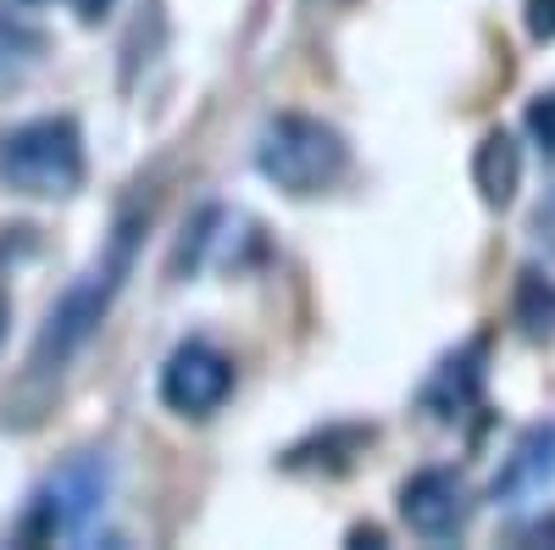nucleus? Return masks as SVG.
<instances>
[{"instance_id": "16", "label": "nucleus", "mask_w": 555, "mask_h": 550, "mask_svg": "<svg viewBox=\"0 0 555 550\" xmlns=\"http://www.w3.org/2000/svg\"><path fill=\"white\" fill-rule=\"evenodd\" d=\"M7 317H12V306H7V295H0V340H7Z\"/></svg>"}, {"instance_id": "17", "label": "nucleus", "mask_w": 555, "mask_h": 550, "mask_svg": "<svg viewBox=\"0 0 555 550\" xmlns=\"http://www.w3.org/2000/svg\"><path fill=\"white\" fill-rule=\"evenodd\" d=\"M539 217H555V190H550V201H544V212Z\"/></svg>"}, {"instance_id": "5", "label": "nucleus", "mask_w": 555, "mask_h": 550, "mask_svg": "<svg viewBox=\"0 0 555 550\" xmlns=\"http://www.w3.org/2000/svg\"><path fill=\"white\" fill-rule=\"evenodd\" d=\"M228 395H234V361L217 345L190 340L167 356V367H162V406L167 411H178V418H211Z\"/></svg>"}, {"instance_id": "15", "label": "nucleus", "mask_w": 555, "mask_h": 550, "mask_svg": "<svg viewBox=\"0 0 555 550\" xmlns=\"http://www.w3.org/2000/svg\"><path fill=\"white\" fill-rule=\"evenodd\" d=\"M522 539H533V545H555V517H539V523H528V528H522Z\"/></svg>"}, {"instance_id": "7", "label": "nucleus", "mask_w": 555, "mask_h": 550, "mask_svg": "<svg viewBox=\"0 0 555 550\" xmlns=\"http://www.w3.org/2000/svg\"><path fill=\"white\" fill-rule=\"evenodd\" d=\"M544 489H555V418L550 423H533L512 445V456H505V468L494 473V489L489 495L500 500V507H522V500H533Z\"/></svg>"}, {"instance_id": "11", "label": "nucleus", "mask_w": 555, "mask_h": 550, "mask_svg": "<svg viewBox=\"0 0 555 550\" xmlns=\"http://www.w3.org/2000/svg\"><path fill=\"white\" fill-rule=\"evenodd\" d=\"M34 56H39V39L17 23H0V84H12L17 67H28Z\"/></svg>"}, {"instance_id": "13", "label": "nucleus", "mask_w": 555, "mask_h": 550, "mask_svg": "<svg viewBox=\"0 0 555 550\" xmlns=\"http://www.w3.org/2000/svg\"><path fill=\"white\" fill-rule=\"evenodd\" d=\"M528 34L555 39V0H528Z\"/></svg>"}, {"instance_id": "4", "label": "nucleus", "mask_w": 555, "mask_h": 550, "mask_svg": "<svg viewBox=\"0 0 555 550\" xmlns=\"http://www.w3.org/2000/svg\"><path fill=\"white\" fill-rule=\"evenodd\" d=\"M106 489H112V473L101 456H73V462L62 473H51L34 500H28V512L17 523V539L23 545H56V539H83L89 523L101 517L106 507Z\"/></svg>"}, {"instance_id": "12", "label": "nucleus", "mask_w": 555, "mask_h": 550, "mask_svg": "<svg viewBox=\"0 0 555 550\" xmlns=\"http://www.w3.org/2000/svg\"><path fill=\"white\" fill-rule=\"evenodd\" d=\"M528 133H533V145L544 156H555V89L539 101H528Z\"/></svg>"}, {"instance_id": "6", "label": "nucleus", "mask_w": 555, "mask_h": 550, "mask_svg": "<svg viewBox=\"0 0 555 550\" xmlns=\"http://www.w3.org/2000/svg\"><path fill=\"white\" fill-rule=\"evenodd\" d=\"M400 517H405V528L416 539L444 545L455 534H467V523H473V489H467V478L450 473V468H423L416 478H405V489H400Z\"/></svg>"}, {"instance_id": "14", "label": "nucleus", "mask_w": 555, "mask_h": 550, "mask_svg": "<svg viewBox=\"0 0 555 550\" xmlns=\"http://www.w3.org/2000/svg\"><path fill=\"white\" fill-rule=\"evenodd\" d=\"M73 12H78L83 23H101V17L112 12V0H73Z\"/></svg>"}, {"instance_id": "8", "label": "nucleus", "mask_w": 555, "mask_h": 550, "mask_svg": "<svg viewBox=\"0 0 555 550\" xmlns=\"http://www.w3.org/2000/svg\"><path fill=\"white\" fill-rule=\"evenodd\" d=\"M483 350H489V345L473 340V345L450 350V356L434 367V379L423 384V411H428V418L455 423L461 411L478 400V389H483Z\"/></svg>"}, {"instance_id": "1", "label": "nucleus", "mask_w": 555, "mask_h": 550, "mask_svg": "<svg viewBox=\"0 0 555 550\" xmlns=\"http://www.w3.org/2000/svg\"><path fill=\"white\" fill-rule=\"evenodd\" d=\"M139 234H145V212H122V217L112 222L101 256L62 290V300L51 306V317H44V329H39V340H34V373H62V367L101 334L112 300L122 295L128 272H133Z\"/></svg>"}, {"instance_id": "9", "label": "nucleus", "mask_w": 555, "mask_h": 550, "mask_svg": "<svg viewBox=\"0 0 555 550\" xmlns=\"http://www.w3.org/2000/svg\"><path fill=\"white\" fill-rule=\"evenodd\" d=\"M473 183H478L483 206H512L517 183H522V151H517V140L505 128H489L483 140H478V151H473Z\"/></svg>"}, {"instance_id": "18", "label": "nucleus", "mask_w": 555, "mask_h": 550, "mask_svg": "<svg viewBox=\"0 0 555 550\" xmlns=\"http://www.w3.org/2000/svg\"><path fill=\"white\" fill-rule=\"evenodd\" d=\"M12 7H39V0H12Z\"/></svg>"}, {"instance_id": "2", "label": "nucleus", "mask_w": 555, "mask_h": 550, "mask_svg": "<svg viewBox=\"0 0 555 550\" xmlns=\"http://www.w3.org/2000/svg\"><path fill=\"white\" fill-rule=\"evenodd\" d=\"M256 167L284 195H322L345 178L350 145H345V133L328 128L322 117L278 112V117H267L261 140H256Z\"/></svg>"}, {"instance_id": "10", "label": "nucleus", "mask_w": 555, "mask_h": 550, "mask_svg": "<svg viewBox=\"0 0 555 550\" xmlns=\"http://www.w3.org/2000/svg\"><path fill=\"white\" fill-rule=\"evenodd\" d=\"M517 323L528 340H544L555 329V290L539 279V272H522V290H517Z\"/></svg>"}, {"instance_id": "3", "label": "nucleus", "mask_w": 555, "mask_h": 550, "mask_svg": "<svg viewBox=\"0 0 555 550\" xmlns=\"http://www.w3.org/2000/svg\"><path fill=\"white\" fill-rule=\"evenodd\" d=\"M0 183L28 201H62L83 183V133L73 117H34L0 133Z\"/></svg>"}]
</instances>
